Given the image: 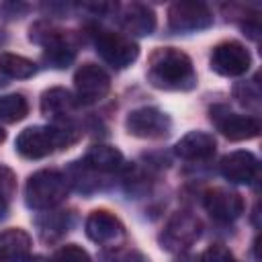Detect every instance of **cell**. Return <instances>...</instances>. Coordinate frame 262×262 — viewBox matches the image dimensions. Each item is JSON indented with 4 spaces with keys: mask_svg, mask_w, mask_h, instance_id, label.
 Here are the masks:
<instances>
[{
    "mask_svg": "<svg viewBox=\"0 0 262 262\" xmlns=\"http://www.w3.org/2000/svg\"><path fill=\"white\" fill-rule=\"evenodd\" d=\"M82 164L86 168H90L92 172H96V174H113V172H119L123 168L125 160H123V154L117 147L98 143V145L88 147V151L84 154Z\"/></svg>",
    "mask_w": 262,
    "mask_h": 262,
    "instance_id": "18",
    "label": "cell"
},
{
    "mask_svg": "<svg viewBox=\"0 0 262 262\" xmlns=\"http://www.w3.org/2000/svg\"><path fill=\"white\" fill-rule=\"evenodd\" d=\"M4 139H6V133H4V131H2V129H0V143H2V141H4Z\"/></svg>",
    "mask_w": 262,
    "mask_h": 262,
    "instance_id": "29",
    "label": "cell"
},
{
    "mask_svg": "<svg viewBox=\"0 0 262 262\" xmlns=\"http://www.w3.org/2000/svg\"><path fill=\"white\" fill-rule=\"evenodd\" d=\"M86 235L98 246H115L125 237V227L113 213L96 209L86 219Z\"/></svg>",
    "mask_w": 262,
    "mask_h": 262,
    "instance_id": "13",
    "label": "cell"
},
{
    "mask_svg": "<svg viewBox=\"0 0 262 262\" xmlns=\"http://www.w3.org/2000/svg\"><path fill=\"white\" fill-rule=\"evenodd\" d=\"M201 262H237L229 248L223 244H213L201 254Z\"/></svg>",
    "mask_w": 262,
    "mask_h": 262,
    "instance_id": "24",
    "label": "cell"
},
{
    "mask_svg": "<svg viewBox=\"0 0 262 262\" xmlns=\"http://www.w3.org/2000/svg\"><path fill=\"white\" fill-rule=\"evenodd\" d=\"M0 74L6 78H31L35 74V63L23 55L14 53H0Z\"/></svg>",
    "mask_w": 262,
    "mask_h": 262,
    "instance_id": "20",
    "label": "cell"
},
{
    "mask_svg": "<svg viewBox=\"0 0 262 262\" xmlns=\"http://www.w3.org/2000/svg\"><path fill=\"white\" fill-rule=\"evenodd\" d=\"M102 262H149L147 256H143L137 250H127V248H115L102 256Z\"/></svg>",
    "mask_w": 262,
    "mask_h": 262,
    "instance_id": "23",
    "label": "cell"
},
{
    "mask_svg": "<svg viewBox=\"0 0 262 262\" xmlns=\"http://www.w3.org/2000/svg\"><path fill=\"white\" fill-rule=\"evenodd\" d=\"M80 131L72 125H33L18 133L14 147L23 158L39 160L76 143Z\"/></svg>",
    "mask_w": 262,
    "mask_h": 262,
    "instance_id": "2",
    "label": "cell"
},
{
    "mask_svg": "<svg viewBox=\"0 0 262 262\" xmlns=\"http://www.w3.org/2000/svg\"><path fill=\"white\" fill-rule=\"evenodd\" d=\"M219 172L229 182L250 184L258 178V158L252 151H246V149L231 151L221 160Z\"/></svg>",
    "mask_w": 262,
    "mask_h": 262,
    "instance_id": "14",
    "label": "cell"
},
{
    "mask_svg": "<svg viewBox=\"0 0 262 262\" xmlns=\"http://www.w3.org/2000/svg\"><path fill=\"white\" fill-rule=\"evenodd\" d=\"M90 35H92V41H94L98 55L108 66H113L117 70L129 68L139 55L137 43L131 41L129 37L121 35V33H115V31H108L102 27H92Z\"/></svg>",
    "mask_w": 262,
    "mask_h": 262,
    "instance_id": "5",
    "label": "cell"
},
{
    "mask_svg": "<svg viewBox=\"0 0 262 262\" xmlns=\"http://www.w3.org/2000/svg\"><path fill=\"white\" fill-rule=\"evenodd\" d=\"M53 262H92V258L84 248L76 244H68L53 254Z\"/></svg>",
    "mask_w": 262,
    "mask_h": 262,
    "instance_id": "22",
    "label": "cell"
},
{
    "mask_svg": "<svg viewBox=\"0 0 262 262\" xmlns=\"http://www.w3.org/2000/svg\"><path fill=\"white\" fill-rule=\"evenodd\" d=\"M203 207L213 219L223 221V223L235 221L246 209L242 194H237L235 190H227V188L207 190L203 196Z\"/></svg>",
    "mask_w": 262,
    "mask_h": 262,
    "instance_id": "12",
    "label": "cell"
},
{
    "mask_svg": "<svg viewBox=\"0 0 262 262\" xmlns=\"http://www.w3.org/2000/svg\"><path fill=\"white\" fill-rule=\"evenodd\" d=\"M211 121H215L217 129L231 141L254 139L260 135V121L250 115H235L225 106L211 108Z\"/></svg>",
    "mask_w": 262,
    "mask_h": 262,
    "instance_id": "11",
    "label": "cell"
},
{
    "mask_svg": "<svg viewBox=\"0 0 262 262\" xmlns=\"http://www.w3.org/2000/svg\"><path fill=\"white\" fill-rule=\"evenodd\" d=\"M20 262H45V258H41V256H33V258H29V256H27V258H23Z\"/></svg>",
    "mask_w": 262,
    "mask_h": 262,
    "instance_id": "28",
    "label": "cell"
},
{
    "mask_svg": "<svg viewBox=\"0 0 262 262\" xmlns=\"http://www.w3.org/2000/svg\"><path fill=\"white\" fill-rule=\"evenodd\" d=\"M29 113V102L23 94H6L0 96V121L2 123H16L23 121Z\"/></svg>",
    "mask_w": 262,
    "mask_h": 262,
    "instance_id": "21",
    "label": "cell"
},
{
    "mask_svg": "<svg viewBox=\"0 0 262 262\" xmlns=\"http://www.w3.org/2000/svg\"><path fill=\"white\" fill-rule=\"evenodd\" d=\"M78 102L66 88H49L41 96V113L55 125H70L68 119L74 115Z\"/></svg>",
    "mask_w": 262,
    "mask_h": 262,
    "instance_id": "15",
    "label": "cell"
},
{
    "mask_svg": "<svg viewBox=\"0 0 262 262\" xmlns=\"http://www.w3.org/2000/svg\"><path fill=\"white\" fill-rule=\"evenodd\" d=\"M31 252V235L20 227L0 231V260L20 262Z\"/></svg>",
    "mask_w": 262,
    "mask_h": 262,
    "instance_id": "19",
    "label": "cell"
},
{
    "mask_svg": "<svg viewBox=\"0 0 262 262\" xmlns=\"http://www.w3.org/2000/svg\"><path fill=\"white\" fill-rule=\"evenodd\" d=\"M233 96L237 98V102L239 104H244V106H250V104H258V98H260V92H258V88L256 86H252V84H237L235 88H233Z\"/></svg>",
    "mask_w": 262,
    "mask_h": 262,
    "instance_id": "25",
    "label": "cell"
},
{
    "mask_svg": "<svg viewBox=\"0 0 262 262\" xmlns=\"http://www.w3.org/2000/svg\"><path fill=\"white\" fill-rule=\"evenodd\" d=\"M70 192V180L59 170H39L25 184V203L35 211H49Z\"/></svg>",
    "mask_w": 262,
    "mask_h": 262,
    "instance_id": "3",
    "label": "cell"
},
{
    "mask_svg": "<svg viewBox=\"0 0 262 262\" xmlns=\"http://www.w3.org/2000/svg\"><path fill=\"white\" fill-rule=\"evenodd\" d=\"M147 82L160 90L186 92L196 86L190 57L176 47H158L147 59Z\"/></svg>",
    "mask_w": 262,
    "mask_h": 262,
    "instance_id": "1",
    "label": "cell"
},
{
    "mask_svg": "<svg viewBox=\"0 0 262 262\" xmlns=\"http://www.w3.org/2000/svg\"><path fill=\"white\" fill-rule=\"evenodd\" d=\"M252 66V55L250 51L237 43V41H223L213 47L211 53V70L217 72L219 76L235 78L242 76L250 70Z\"/></svg>",
    "mask_w": 262,
    "mask_h": 262,
    "instance_id": "9",
    "label": "cell"
},
{
    "mask_svg": "<svg viewBox=\"0 0 262 262\" xmlns=\"http://www.w3.org/2000/svg\"><path fill=\"white\" fill-rule=\"evenodd\" d=\"M6 211H8V201L0 199V219H4V217H6Z\"/></svg>",
    "mask_w": 262,
    "mask_h": 262,
    "instance_id": "27",
    "label": "cell"
},
{
    "mask_svg": "<svg viewBox=\"0 0 262 262\" xmlns=\"http://www.w3.org/2000/svg\"><path fill=\"white\" fill-rule=\"evenodd\" d=\"M125 127L135 137L160 139V137H166L170 133L172 121L164 111H160L156 106H141V108H135L127 115Z\"/></svg>",
    "mask_w": 262,
    "mask_h": 262,
    "instance_id": "7",
    "label": "cell"
},
{
    "mask_svg": "<svg viewBox=\"0 0 262 262\" xmlns=\"http://www.w3.org/2000/svg\"><path fill=\"white\" fill-rule=\"evenodd\" d=\"M14 190H16V178H14L12 170L0 166V199H4V201L10 203Z\"/></svg>",
    "mask_w": 262,
    "mask_h": 262,
    "instance_id": "26",
    "label": "cell"
},
{
    "mask_svg": "<svg viewBox=\"0 0 262 262\" xmlns=\"http://www.w3.org/2000/svg\"><path fill=\"white\" fill-rule=\"evenodd\" d=\"M29 39L43 47V59L51 68L57 70L68 68L76 57V47L70 41V35H66V31L55 29L51 25L37 23L35 27H31Z\"/></svg>",
    "mask_w": 262,
    "mask_h": 262,
    "instance_id": "4",
    "label": "cell"
},
{
    "mask_svg": "<svg viewBox=\"0 0 262 262\" xmlns=\"http://www.w3.org/2000/svg\"><path fill=\"white\" fill-rule=\"evenodd\" d=\"M168 25L178 33H194L213 25V12L203 2H174L168 8Z\"/></svg>",
    "mask_w": 262,
    "mask_h": 262,
    "instance_id": "8",
    "label": "cell"
},
{
    "mask_svg": "<svg viewBox=\"0 0 262 262\" xmlns=\"http://www.w3.org/2000/svg\"><path fill=\"white\" fill-rule=\"evenodd\" d=\"M215 137L211 133L205 131H188L184 137L178 139L176 143V154L182 160H190V162H201V160H209L215 154Z\"/></svg>",
    "mask_w": 262,
    "mask_h": 262,
    "instance_id": "16",
    "label": "cell"
},
{
    "mask_svg": "<svg viewBox=\"0 0 262 262\" xmlns=\"http://www.w3.org/2000/svg\"><path fill=\"white\" fill-rule=\"evenodd\" d=\"M121 27L129 33V35H151L156 29V14L147 4L141 2H131L123 8L121 12Z\"/></svg>",
    "mask_w": 262,
    "mask_h": 262,
    "instance_id": "17",
    "label": "cell"
},
{
    "mask_svg": "<svg viewBox=\"0 0 262 262\" xmlns=\"http://www.w3.org/2000/svg\"><path fill=\"white\" fill-rule=\"evenodd\" d=\"M74 86H76V96L80 102L92 104L102 100L108 90H111V78L108 74L96 66V63H84L78 68L74 74Z\"/></svg>",
    "mask_w": 262,
    "mask_h": 262,
    "instance_id": "10",
    "label": "cell"
},
{
    "mask_svg": "<svg viewBox=\"0 0 262 262\" xmlns=\"http://www.w3.org/2000/svg\"><path fill=\"white\" fill-rule=\"evenodd\" d=\"M199 237L201 221L188 211H178L168 219L164 231L160 233V244L168 252H182L190 248Z\"/></svg>",
    "mask_w": 262,
    "mask_h": 262,
    "instance_id": "6",
    "label": "cell"
}]
</instances>
